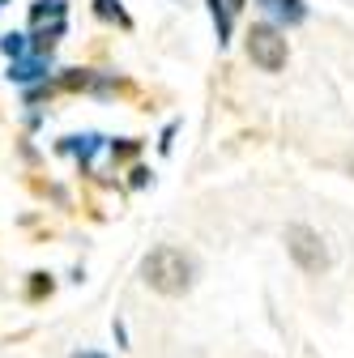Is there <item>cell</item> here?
<instances>
[{
  "label": "cell",
  "instance_id": "1",
  "mask_svg": "<svg viewBox=\"0 0 354 358\" xmlns=\"http://www.w3.org/2000/svg\"><path fill=\"white\" fill-rule=\"evenodd\" d=\"M141 278H146L150 290H158V294H167V299H180V294L192 290L197 264H192V256H188L184 248L162 243V248H154V252L141 260Z\"/></svg>",
  "mask_w": 354,
  "mask_h": 358
},
{
  "label": "cell",
  "instance_id": "2",
  "mask_svg": "<svg viewBox=\"0 0 354 358\" xmlns=\"http://www.w3.org/2000/svg\"><path fill=\"white\" fill-rule=\"evenodd\" d=\"M282 239H286V252H290V260L303 268V273H325V268L333 264V256H329V248H325L320 231H312L307 222H290Z\"/></svg>",
  "mask_w": 354,
  "mask_h": 358
},
{
  "label": "cell",
  "instance_id": "3",
  "mask_svg": "<svg viewBox=\"0 0 354 358\" xmlns=\"http://www.w3.org/2000/svg\"><path fill=\"white\" fill-rule=\"evenodd\" d=\"M286 56H290V48H286V30H282V26L256 22V26L248 30V60H252L256 69L278 73V69H286Z\"/></svg>",
  "mask_w": 354,
  "mask_h": 358
},
{
  "label": "cell",
  "instance_id": "4",
  "mask_svg": "<svg viewBox=\"0 0 354 358\" xmlns=\"http://www.w3.org/2000/svg\"><path fill=\"white\" fill-rule=\"evenodd\" d=\"M48 69H52V60H48V56H22V60H13V64H9V81L30 85V81H38V77H48Z\"/></svg>",
  "mask_w": 354,
  "mask_h": 358
},
{
  "label": "cell",
  "instance_id": "5",
  "mask_svg": "<svg viewBox=\"0 0 354 358\" xmlns=\"http://www.w3.org/2000/svg\"><path fill=\"white\" fill-rule=\"evenodd\" d=\"M264 9H269V17H274V26L282 22V26H299L303 17H307V5L303 0H260Z\"/></svg>",
  "mask_w": 354,
  "mask_h": 358
},
{
  "label": "cell",
  "instance_id": "6",
  "mask_svg": "<svg viewBox=\"0 0 354 358\" xmlns=\"http://www.w3.org/2000/svg\"><path fill=\"white\" fill-rule=\"evenodd\" d=\"M209 5V17H213V30H218V48L231 43V5L227 0H205Z\"/></svg>",
  "mask_w": 354,
  "mask_h": 358
},
{
  "label": "cell",
  "instance_id": "7",
  "mask_svg": "<svg viewBox=\"0 0 354 358\" xmlns=\"http://www.w3.org/2000/svg\"><path fill=\"white\" fill-rule=\"evenodd\" d=\"M52 22H64V0H34V9H30V22L34 26H48Z\"/></svg>",
  "mask_w": 354,
  "mask_h": 358
},
{
  "label": "cell",
  "instance_id": "8",
  "mask_svg": "<svg viewBox=\"0 0 354 358\" xmlns=\"http://www.w3.org/2000/svg\"><path fill=\"white\" fill-rule=\"evenodd\" d=\"M99 145H103V137H94V132H85V137H69V141H64V150L77 154L81 162H90V154H94Z\"/></svg>",
  "mask_w": 354,
  "mask_h": 358
},
{
  "label": "cell",
  "instance_id": "9",
  "mask_svg": "<svg viewBox=\"0 0 354 358\" xmlns=\"http://www.w3.org/2000/svg\"><path fill=\"white\" fill-rule=\"evenodd\" d=\"M94 13H99L103 22H120L124 30L132 26V17L124 13V5H120V0H94Z\"/></svg>",
  "mask_w": 354,
  "mask_h": 358
},
{
  "label": "cell",
  "instance_id": "10",
  "mask_svg": "<svg viewBox=\"0 0 354 358\" xmlns=\"http://www.w3.org/2000/svg\"><path fill=\"white\" fill-rule=\"evenodd\" d=\"M0 52H5L9 60H22V56L30 52V43H26V34H17V30H9L5 38H0Z\"/></svg>",
  "mask_w": 354,
  "mask_h": 358
},
{
  "label": "cell",
  "instance_id": "11",
  "mask_svg": "<svg viewBox=\"0 0 354 358\" xmlns=\"http://www.w3.org/2000/svg\"><path fill=\"white\" fill-rule=\"evenodd\" d=\"M171 137H175V124H167V128H162V141H158V150H162V154L171 150Z\"/></svg>",
  "mask_w": 354,
  "mask_h": 358
},
{
  "label": "cell",
  "instance_id": "12",
  "mask_svg": "<svg viewBox=\"0 0 354 358\" xmlns=\"http://www.w3.org/2000/svg\"><path fill=\"white\" fill-rule=\"evenodd\" d=\"M73 358H107V354H99V350H77Z\"/></svg>",
  "mask_w": 354,
  "mask_h": 358
},
{
  "label": "cell",
  "instance_id": "13",
  "mask_svg": "<svg viewBox=\"0 0 354 358\" xmlns=\"http://www.w3.org/2000/svg\"><path fill=\"white\" fill-rule=\"evenodd\" d=\"M227 5H231V9H243V0H227Z\"/></svg>",
  "mask_w": 354,
  "mask_h": 358
},
{
  "label": "cell",
  "instance_id": "14",
  "mask_svg": "<svg viewBox=\"0 0 354 358\" xmlns=\"http://www.w3.org/2000/svg\"><path fill=\"white\" fill-rule=\"evenodd\" d=\"M0 5H9V0H0Z\"/></svg>",
  "mask_w": 354,
  "mask_h": 358
}]
</instances>
